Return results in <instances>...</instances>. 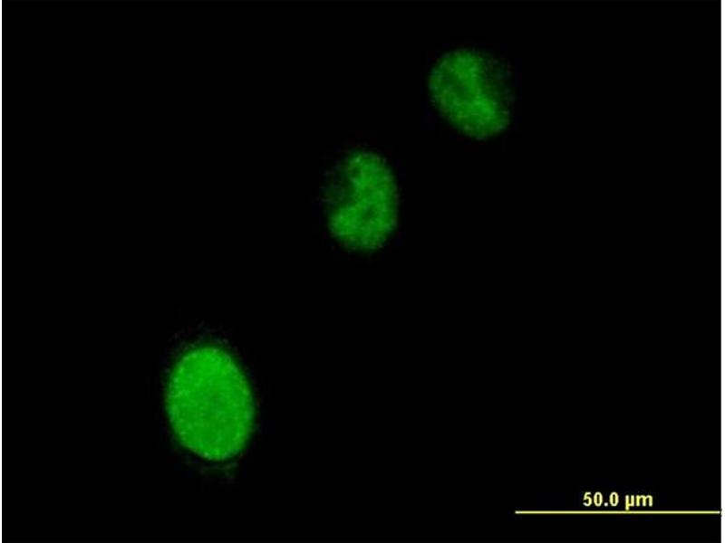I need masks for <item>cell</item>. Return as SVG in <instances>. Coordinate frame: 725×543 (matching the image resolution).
<instances>
[{"label":"cell","mask_w":725,"mask_h":543,"mask_svg":"<svg viewBox=\"0 0 725 543\" xmlns=\"http://www.w3.org/2000/svg\"><path fill=\"white\" fill-rule=\"evenodd\" d=\"M324 201L329 230L352 251H379L399 228L398 182L388 162L374 152L346 156L331 176Z\"/></svg>","instance_id":"obj_2"},{"label":"cell","mask_w":725,"mask_h":543,"mask_svg":"<svg viewBox=\"0 0 725 543\" xmlns=\"http://www.w3.org/2000/svg\"><path fill=\"white\" fill-rule=\"evenodd\" d=\"M166 409L179 443L198 456L224 462L246 447L256 407L248 380L225 349L188 350L169 376Z\"/></svg>","instance_id":"obj_1"},{"label":"cell","mask_w":725,"mask_h":543,"mask_svg":"<svg viewBox=\"0 0 725 543\" xmlns=\"http://www.w3.org/2000/svg\"><path fill=\"white\" fill-rule=\"evenodd\" d=\"M428 89L440 115L469 138L495 137L510 123V75L488 52L460 48L444 53L430 70Z\"/></svg>","instance_id":"obj_3"}]
</instances>
